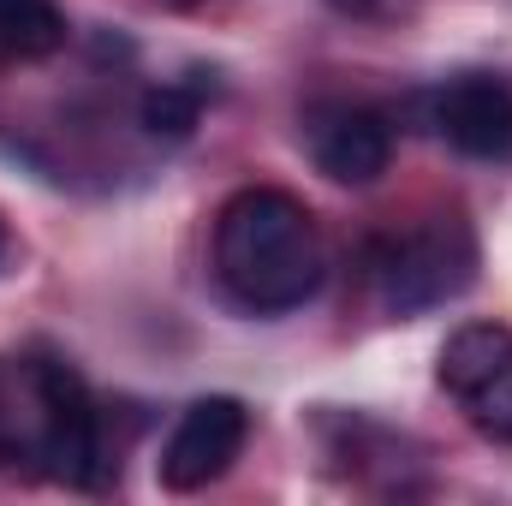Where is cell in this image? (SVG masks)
<instances>
[{"label":"cell","instance_id":"cell-1","mask_svg":"<svg viewBox=\"0 0 512 506\" xmlns=\"http://www.w3.org/2000/svg\"><path fill=\"white\" fill-rule=\"evenodd\" d=\"M328 274V245L316 215L280 191V185H245L215 215V280L233 304L256 316H280L316 298Z\"/></svg>","mask_w":512,"mask_h":506},{"label":"cell","instance_id":"cell-2","mask_svg":"<svg viewBox=\"0 0 512 506\" xmlns=\"http://www.w3.org/2000/svg\"><path fill=\"white\" fill-rule=\"evenodd\" d=\"M370 280L387 316H423L447 298H459L477 280V233L453 209L405 227L370 251Z\"/></svg>","mask_w":512,"mask_h":506},{"label":"cell","instance_id":"cell-3","mask_svg":"<svg viewBox=\"0 0 512 506\" xmlns=\"http://www.w3.org/2000/svg\"><path fill=\"white\" fill-rule=\"evenodd\" d=\"M24 381L36 399V453L48 459V471L72 489H96L108 459H102V411H96L84 376L66 358L36 352L24 364Z\"/></svg>","mask_w":512,"mask_h":506},{"label":"cell","instance_id":"cell-4","mask_svg":"<svg viewBox=\"0 0 512 506\" xmlns=\"http://www.w3.org/2000/svg\"><path fill=\"white\" fill-rule=\"evenodd\" d=\"M435 376L465 423L489 441L512 447V328L507 322H465L447 334Z\"/></svg>","mask_w":512,"mask_h":506},{"label":"cell","instance_id":"cell-5","mask_svg":"<svg viewBox=\"0 0 512 506\" xmlns=\"http://www.w3.org/2000/svg\"><path fill=\"white\" fill-rule=\"evenodd\" d=\"M245 435H251V411L233 399V393H209V399H191L173 423V435L161 441V459H155V483L167 495H197L209 483H221L233 471V459L245 453Z\"/></svg>","mask_w":512,"mask_h":506},{"label":"cell","instance_id":"cell-6","mask_svg":"<svg viewBox=\"0 0 512 506\" xmlns=\"http://www.w3.org/2000/svg\"><path fill=\"white\" fill-rule=\"evenodd\" d=\"M304 149L334 185H376L393 161V131L364 102H322L304 114Z\"/></svg>","mask_w":512,"mask_h":506},{"label":"cell","instance_id":"cell-7","mask_svg":"<svg viewBox=\"0 0 512 506\" xmlns=\"http://www.w3.org/2000/svg\"><path fill=\"white\" fill-rule=\"evenodd\" d=\"M429 126L441 131L447 149L471 161H507L512 155V84L495 72H459L435 90Z\"/></svg>","mask_w":512,"mask_h":506},{"label":"cell","instance_id":"cell-8","mask_svg":"<svg viewBox=\"0 0 512 506\" xmlns=\"http://www.w3.org/2000/svg\"><path fill=\"white\" fill-rule=\"evenodd\" d=\"M66 48V12L54 0H0V60H48Z\"/></svg>","mask_w":512,"mask_h":506},{"label":"cell","instance_id":"cell-9","mask_svg":"<svg viewBox=\"0 0 512 506\" xmlns=\"http://www.w3.org/2000/svg\"><path fill=\"white\" fill-rule=\"evenodd\" d=\"M197 114H203V96H197L191 84H161V90L143 96V131H149V137L179 143V137L197 131Z\"/></svg>","mask_w":512,"mask_h":506},{"label":"cell","instance_id":"cell-10","mask_svg":"<svg viewBox=\"0 0 512 506\" xmlns=\"http://www.w3.org/2000/svg\"><path fill=\"white\" fill-rule=\"evenodd\" d=\"M346 12H358V18H393V12H405L411 0H340Z\"/></svg>","mask_w":512,"mask_h":506},{"label":"cell","instance_id":"cell-11","mask_svg":"<svg viewBox=\"0 0 512 506\" xmlns=\"http://www.w3.org/2000/svg\"><path fill=\"white\" fill-rule=\"evenodd\" d=\"M6 251H12V239H6V221H0V262H6Z\"/></svg>","mask_w":512,"mask_h":506},{"label":"cell","instance_id":"cell-12","mask_svg":"<svg viewBox=\"0 0 512 506\" xmlns=\"http://www.w3.org/2000/svg\"><path fill=\"white\" fill-rule=\"evenodd\" d=\"M0 453H6V435H0Z\"/></svg>","mask_w":512,"mask_h":506}]
</instances>
